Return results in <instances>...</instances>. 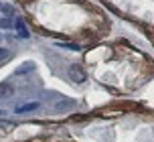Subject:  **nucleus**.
Instances as JSON below:
<instances>
[{"instance_id": "f257e3e1", "label": "nucleus", "mask_w": 154, "mask_h": 142, "mask_svg": "<svg viewBox=\"0 0 154 142\" xmlns=\"http://www.w3.org/2000/svg\"><path fill=\"white\" fill-rule=\"evenodd\" d=\"M69 79L73 81V83H85L87 81V73H85V69L81 67V65H77V63H73V65H69Z\"/></svg>"}, {"instance_id": "f03ea898", "label": "nucleus", "mask_w": 154, "mask_h": 142, "mask_svg": "<svg viewBox=\"0 0 154 142\" xmlns=\"http://www.w3.org/2000/svg\"><path fill=\"white\" fill-rule=\"evenodd\" d=\"M38 108H41V103H38V102H29V103H23V106H16L14 112H16V114H31V112L38 110Z\"/></svg>"}, {"instance_id": "1a4fd4ad", "label": "nucleus", "mask_w": 154, "mask_h": 142, "mask_svg": "<svg viewBox=\"0 0 154 142\" xmlns=\"http://www.w3.org/2000/svg\"><path fill=\"white\" fill-rule=\"evenodd\" d=\"M0 29H10V20L8 18H0Z\"/></svg>"}, {"instance_id": "9d476101", "label": "nucleus", "mask_w": 154, "mask_h": 142, "mask_svg": "<svg viewBox=\"0 0 154 142\" xmlns=\"http://www.w3.org/2000/svg\"><path fill=\"white\" fill-rule=\"evenodd\" d=\"M2 43H10V37H6V35H0V45Z\"/></svg>"}, {"instance_id": "20e7f679", "label": "nucleus", "mask_w": 154, "mask_h": 142, "mask_svg": "<svg viewBox=\"0 0 154 142\" xmlns=\"http://www.w3.org/2000/svg\"><path fill=\"white\" fill-rule=\"evenodd\" d=\"M69 108H73V100H59V102L53 103L55 112H65V110H69Z\"/></svg>"}, {"instance_id": "7ed1b4c3", "label": "nucleus", "mask_w": 154, "mask_h": 142, "mask_svg": "<svg viewBox=\"0 0 154 142\" xmlns=\"http://www.w3.org/2000/svg\"><path fill=\"white\" fill-rule=\"evenodd\" d=\"M14 95V87L10 85L8 81H2L0 83V100H10Z\"/></svg>"}, {"instance_id": "39448f33", "label": "nucleus", "mask_w": 154, "mask_h": 142, "mask_svg": "<svg viewBox=\"0 0 154 142\" xmlns=\"http://www.w3.org/2000/svg\"><path fill=\"white\" fill-rule=\"evenodd\" d=\"M14 24H16V31H18V35H20L23 39H26V37H29V31H26V26H24V23L20 20V18H18V20H16Z\"/></svg>"}, {"instance_id": "0eeeda50", "label": "nucleus", "mask_w": 154, "mask_h": 142, "mask_svg": "<svg viewBox=\"0 0 154 142\" xmlns=\"http://www.w3.org/2000/svg\"><path fill=\"white\" fill-rule=\"evenodd\" d=\"M12 122H8V120H0V130H12Z\"/></svg>"}, {"instance_id": "6e6552de", "label": "nucleus", "mask_w": 154, "mask_h": 142, "mask_svg": "<svg viewBox=\"0 0 154 142\" xmlns=\"http://www.w3.org/2000/svg\"><path fill=\"white\" fill-rule=\"evenodd\" d=\"M8 57H10V53H8L6 49H2V47H0V63H2V61H6Z\"/></svg>"}, {"instance_id": "9b49d317", "label": "nucleus", "mask_w": 154, "mask_h": 142, "mask_svg": "<svg viewBox=\"0 0 154 142\" xmlns=\"http://www.w3.org/2000/svg\"><path fill=\"white\" fill-rule=\"evenodd\" d=\"M2 114H4V112H2V110H0V116H2Z\"/></svg>"}, {"instance_id": "423d86ee", "label": "nucleus", "mask_w": 154, "mask_h": 142, "mask_svg": "<svg viewBox=\"0 0 154 142\" xmlns=\"http://www.w3.org/2000/svg\"><path fill=\"white\" fill-rule=\"evenodd\" d=\"M32 69H35V63H24L23 67H18L16 73H18V75H24V73H29V71H32Z\"/></svg>"}]
</instances>
